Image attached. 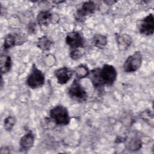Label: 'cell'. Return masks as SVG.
Returning <instances> with one entry per match:
<instances>
[{"instance_id":"277c9868","label":"cell","mask_w":154,"mask_h":154,"mask_svg":"<svg viewBox=\"0 0 154 154\" xmlns=\"http://www.w3.org/2000/svg\"><path fill=\"white\" fill-rule=\"evenodd\" d=\"M45 75L35 65L32 64L30 73L26 79L27 85L32 89L42 87L45 82Z\"/></svg>"},{"instance_id":"9c48e42d","label":"cell","mask_w":154,"mask_h":154,"mask_svg":"<svg viewBox=\"0 0 154 154\" xmlns=\"http://www.w3.org/2000/svg\"><path fill=\"white\" fill-rule=\"evenodd\" d=\"M66 43L72 49H79L84 47L85 40L79 32L72 31L67 34Z\"/></svg>"},{"instance_id":"9a60e30c","label":"cell","mask_w":154,"mask_h":154,"mask_svg":"<svg viewBox=\"0 0 154 154\" xmlns=\"http://www.w3.org/2000/svg\"><path fill=\"white\" fill-rule=\"evenodd\" d=\"M92 43L94 46L99 49H103L107 44V37L101 34H95L93 37Z\"/></svg>"},{"instance_id":"52a82bcc","label":"cell","mask_w":154,"mask_h":154,"mask_svg":"<svg viewBox=\"0 0 154 154\" xmlns=\"http://www.w3.org/2000/svg\"><path fill=\"white\" fill-rule=\"evenodd\" d=\"M137 28L139 32L144 35H152L154 32V17L152 13L138 20Z\"/></svg>"},{"instance_id":"30bf717a","label":"cell","mask_w":154,"mask_h":154,"mask_svg":"<svg viewBox=\"0 0 154 154\" xmlns=\"http://www.w3.org/2000/svg\"><path fill=\"white\" fill-rule=\"evenodd\" d=\"M55 76L58 83L60 84H66L71 78L73 71L67 67H63L55 71Z\"/></svg>"},{"instance_id":"603a6c76","label":"cell","mask_w":154,"mask_h":154,"mask_svg":"<svg viewBox=\"0 0 154 154\" xmlns=\"http://www.w3.org/2000/svg\"><path fill=\"white\" fill-rule=\"evenodd\" d=\"M10 152V150L9 148L7 146H4L1 147V150H0V153L4 154V153H9Z\"/></svg>"},{"instance_id":"8fae6325","label":"cell","mask_w":154,"mask_h":154,"mask_svg":"<svg viewBox=\"0 0 154 154\" xmlns=\"http://www.w3.org/2000/svg\"><path fill=\"white\" fill-rule=\"evenodd\" d=\"M34 143V135L29 132L24 135L20 140L19 144L21 150L25 152L29 150Z\"/></svg>"},{"instance_id":"d6986e66","label":"cell","mask_w":154,"mask_h":154,"mask_svg":"<svg viewBox=\"0 0 154 154\" xmlns=\"http://www.w3.org/2000/svg\"><path fill=\"white\" fill-rule=\"evenodd\" d=\"M16 119L13 116L7 117L4 121V127L7 131H11L15 125Z\"/></svg>"},{"instance_id":"ba28073f","label":"cell","mask_w":154,"mask_h":154,"mask_svg":"<svg viewBox=\"0 0 154 154\" xmlns=\"http://www.w3.org/2000/svg\"><path fill=\"white\" fill-rule=\"evenodd\" d=\"M96 10V5L93 1L84 2L81 7L78 8L75 14V18L76 21L82 22L85 17L93 14Z\"/></svg>"},{"instance_id":"44dd1931","label":"cell","mask_w":154,"mask_h":154,"mask_svg":"<svg viewBox=\"0 0 154 154\" xmlns=\"http://www.w3.org/2000/svg\"><path fill=\"white\" fill-rule=\"evenodd\" d=\"M69 55L72 60H76L81 58L82 57V52L79 49H72Z\"/></svg>"},{"instance_id":"ffe728a7","label":"cell","mask_w":154,"mask_h":154,"mask_svg":"<svg viewBox=\"0 0 154 154\" xmlns=\"http://www.w3.org/2000/svg\"><path fill=\"white\" fill-rule=\"evenodd\" d=\"M141 146V143L140 141L138 139H132L128 144V147L129 150H135L140 149Z\"/></svg>"},{"instance_id":"3957f363","label":"cell","mask_w":154,"mask_h":154,"mask_svg":"<svg viewBox=\"0 0 154 154\" xmlns=\"http://www.w3.org/2000/svg\"><path fill=\"white\" fill-rule=\"evenodd\" d=\"M70 97L78 102H84L87 100V93L78 79H75L68 89Z\"/></svg>"},{"instance_id":"5bb4252c","label":"cell","mask_w":154,"mask_h":154,"mask_svg":"<svg viewBox=\"0 0 154 154\" xmlns=\"http://www.w3.org/2000/svg\"><path fill=\"white\" fill-rule=\"evenodd\" d=\"M12 66L11 57L7 52H2L1 55V71L2 75L8 72Z\"/></svg>"},{"instance_id":"7c38bea8","label":"cell","mask_w":154,"mask_h":154,"mask_svg":"<svg viewBox=\"0 0 154 154\" xmlns=\"http://www.w3.org/2000/svg\"><path fill=\"white\" fill-rule=\"evenodd\" d=\"M53 14L48 10H43L40 11L37 16V23L40 26H48L50 23L53 22Z\"/></svg>"},{"instance_id":"e0dca14e","label":"cell","mask_w":154,"mask_h":154,"mask_svg":"<svg viewBox=\"0 0 154 154\" xmlns=\"http://www.w3.org/2000/svg\"><path fill=\"white\" fill-rule=\"evenodd\" d=\"M77 79H82L88 77L90 73V71L88 67L84 64H80L76 67L74 70Z\"/></svg>"},{"instance_id":"8992f818","label":"cell","mask_w":154,"mask_h":154,"mask_svg":"<svg viewBox=\"0 0 154 154\" xmlns=\"http://www.w3.org/2000/svg\"><path fill=\"white\" fill-rule=\"evenodd\" d=\"M26 41V36L23 33L8 34L4 38L2 51L3 52H7L9 49L17 45H22Z\"/></svg>"},{"instance_id":"7402d4cb","label":"cell","mask_w":154,"mask_h":154,"mask_svg":"<svg viewBox=\"0 0 154 154\" xmlns=\"http://www.w3.org/2000/svg\"><path fill=\"white\" fill-rule=\"evenodd\" d=\"M35 29H36V27H35V23H33V22L29 23V24L28 25V32L33 33V32H34Z\"/></svg>"},{"instance_id":"5b68a950","label":"cell","mask_w":154,"mask_h":154,"mask_svg":"<svg viewBox=\"0 0 154 154\" xmlns=\"http://www.w3.org/2000/svg\"><path fill=\"white\" fill-rule=\"evenodd\" d=\"M143 57L140 51H135L129 55L123 64V70L125 72L132 73L137 71L141 66Z\"/></svg>"},{"instance_id":"2e32d148","label":"cell","mask_w":154,"mask_h":154,"mask_svg":"<svg viewBox=\"0 0 154 154\" xmlns=\"http://www.w3.org/2000/svg\"><path fill=\"white\" fill-rule=\"evenodd\" d=\"M53 42L48 37L44 35L39 38L37 42V46L42 51H48L52 45Z\"/></svg>"},{"instance_id":"6da1fadb","label":"cell","mask_w":154,"mask_h":154,"mask_svg":"<svg viewBox=\"0 0 154 154\" xmlns=\"http://www.w3.org/2000/svg\"><path fill=\"white\" fill-rule=\"evenodd\" d=\"M117 70L110 64H105L102 67H97L90 71V78L93 87L98 91L105 86H112L117 78Z\"/></svg>"},{"instance_id":"7a4b0ae2","label":"cell","mask_w":154,"mask_h":154,"mask_svg":"<svg viewBox=\"0 0 154 154\" xmlns=\"http://www.w3.org/2000/svg\"><path fill=\"white\" fill-rule=\"evenodd\" d=\"M50 119L57 125H67L70 117L67 109L63 105H57L52 108L49 112Z\"/></svg>"},{"instance_id":"ac0fdd59","label":"cell","mask_w":154,"mask_h":154,"mask_svg":"<svg viewBox=\"0 0 154 154\" xmlns=\"http://www.w3.org/2000/svg\"><path fill=\"white\" fill-rule=\"evenodd\" d=\"M140 117L143 121H145L149 125L153 126V113L150 111V110L147 109L143 111L140 114Z\"/></svg>"},{"instance_id":"4fadbf2b","label":"cell","mask_w":154,"mask_h":154,"mask_svg":"<svg viewBox=\"0 0 154 154\" xmlns=\"http://www.w3.org/2000/svg\"><path fill=\"white\" fill-rule=\"evenodd\" d=\"M118 48L120 51L126 50L132 43V38L128 34H123L117 36Z\"/></svg>"}]
</instances>
